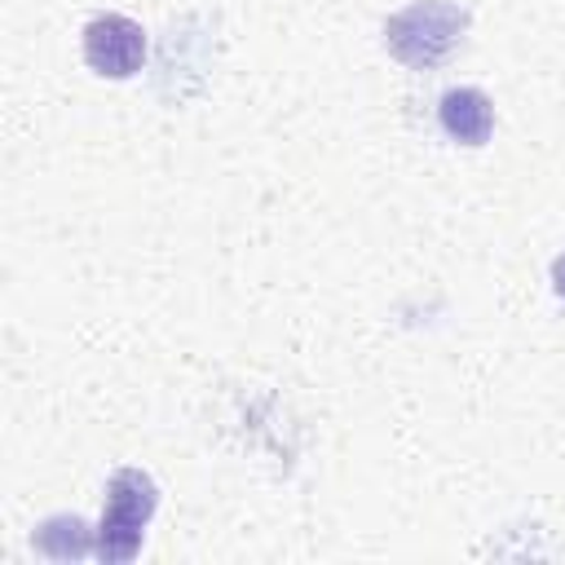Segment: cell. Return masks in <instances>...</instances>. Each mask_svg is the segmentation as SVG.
<instances>
[{
  "instance_id": "1",
  "label": "cell",
  "mask_w": 565,
  "mask_h": 565,
  "mask_svg": "<svg viewBox=\"0 0 565 565\" xmlns=\"http://www.w3.org/2000/svg\"><path fill=\"white\" fill-rule=\"evenodd\" d=\"M468 31V9L450 4V0H415L406 9H397L384 22V49L406 62L411 71H433L437 62H446L459 40Z\"/></svg>"
},
{
  "instance_id": "4",
  "label": "cell",
  "mask_w": 565,
  "mask_h": 565,
  "mask_svg": "<svg viewBox=\"0 0 565 565\" xmlns=\"http://www.w3.org/2000/svg\"><path fill=\"white\" fill-rule=\"evenodd\" d=\"M437 119H441L446 137H455L463 146H486L494 132V106L481 88H450L437 106Z\"/></svg>"
},
{
  "instance_id": "5",
  "label": "cell",
  "mask_w": 565,
  "mask_h": 565,
  "mask_svg": "<svg viewBox=\"0 0 565 565\" xmlns=\"http://www.w3.org/2000/svg\"><path fill=\"white\" fill-rule=\"evenodd\" d=\"M35 547L53 561H75L84 552H97V534H88V525L79 516H49L35 530Z\"/></svg>"
},
{
  "instance_id": "2",
  "label": "cell",
  "mask_w": 565,
  "mask_h": 565,
  "mask_svg": "<svg viewBox=\"0 0 565 565\" xmlns=\"http://www.w3.org/2000/svg\"><path fill=\"white\" fill-rule=\"evenodd\" d=\"M159 508V490L141 468H119L106 486V512L97 525V556L119 565L141 547V530Z\"/></svg>"
},
{
  "instance_id": "6",
  "label": "cell",
  "mask_w": 565,
  "mask_h": 565,
  "mask_svg": "<svg viewBox=\"0 0 565 565\" xmlns=\"http://www.w3.org/2000/svg\"><path fill=\"white\" fill-rule=\"evenodd\" d=\"M552 291H556V296L565 300V252H561V256L552 260Z\"/></svg>"
},
{
  "instance_id": "3",
  "label": "cell",
  "mask_w": 565,
  "mask_h": 565,
  "mask_svg": "<svg viewBox=\"0 0 565 565\" xmlns=\"http://www.w3.org/2000/svg\"><path fill=\"white\" fill-rule=\"evenodd\" d=\"M84 62L106 79H128L146 62V31L128 13H97L84 26Z\"/></svg>"
}]
</instances>
